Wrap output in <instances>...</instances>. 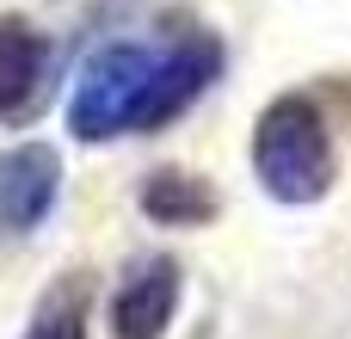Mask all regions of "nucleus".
Wrapping results in <instances>:
<instances>
[{"instance_id":"obj_5","label":"nucleus","mask_w":351,"mask_h":339,"mask_svg":"<svg viewBox=\"0 0 351 339\" xmlns=\"http://www.w3.org/2000/svg\"><path fill=\"white\" fill-rule=\"evenodd\" d=\"M49 80V37L31 19H0V124L37 111Z\"/></svg>"},{"instance_id":"obj_7","label":"nucleus","mask_w":351,"mask_h":339,"mask_svg":"<svg viewBox=\"0 0 351 339\" xmlns=\"http://www.w3.org/2000/svg\"><path fill=\"white\" fill-rule=\"evenodd\" d=\"M86 321H93V272H62L37 296L19 339H86Z\"/></svg>"},{"instance_id":"obj_3","label":"nucleus","mask_w":351,"mask_h":339,"mask_svg":"<svg viewBox=\"0 0 351 339\" xmlns=\"http://www.w3.org/2000/svg\"><path fill=\"white\" fill-rule=\"evenodd\" d=\"M185 296V272L173 253H148L123 272L117 296H111V334L117 339H167L173 315Z\"/></svg>"},{"instance_id":"obj_2","label":"nucleus","mask_w":351,"mask_h":339,"mask_svg":"<svg viewBox=\"0 0 351 339\" xmlns=\"http://www.w3.org/2000/svg\"><path fill=\"white\" fill-rule=\"evenodd\" d=\"M253 173L278 204H321L339 179L333 117L315 93H278L253 124Z\"/></svg>"},{"instance_id":"obj_1","label":"nucleus","mask_w":351,"mask_h":339,"mask_svg":"<svg viewBox=\"0 0 351 339\" xmlns=\"http://www.w3.org/2000/svg\"><path fill=\"white\" fill-rule=\"evenodd\" d=\"M222 37L204 25L167 31L160 43H105L86 56L74 93H68V130L80 142H117V136H154L173 117H185L222 74Z\"/></svg>"},{"instance_id":"obj_4","label":"nucleus","mask_w":351,"mask_h":339,"mask_svg":"<svg viewBox=\"0 0 351 339\" xmlns=\"http://www.w3.org/2000/svg\"><path fill=\"white\" fill-rule=\"evenodd\" d=\"M62 191V154L49 142H19L0 154V229L6 235H31Z\"/></svg>"},{"instance_id":"obj_6","label":"nucleus","mask_w":351,"mask_h":339,"mask_svg":"<svg viewBox=\"0 0 351 339\" xmlns=\"http://www.w3.org/2000/svg\"><path fill=\"white\" fill-rule=\"evenodd\" d=\"M142 216L148 222H160V229H204V222H216V210H222V198H216V185L204 179V173H191V167H154L148 179H142Z\"/></svg>"}]
</instances>
